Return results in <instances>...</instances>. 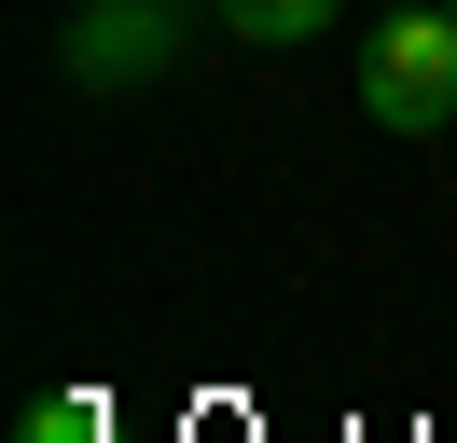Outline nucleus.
<instances>
[{"label": "nucleus", "instance_id": "20e7f679", "mask_svg": "<svg viewBox=\"0 0 457 443\" xmlns=\"http://www.w3.org/2000/svg\"><path fill=\"white\" fill-rule=\"evenodd\" d=\"M14 443H112V402H97V388H56V402L14 415Z\"/></svg>", "mask_w": 457, "mask_h": 443}, {"label": "nucleus", "instance_id": "f03ea898", "mask_svg": "<svg viewBox=\"0 0 457 443\" xmlns=\"http://www.w3.org/2000/svg\"><path fill=\"white\" fill-rule=\"evenodd\" d=\"M180 42H195V0H84V14L56 28V70L112 97V83H153Z\"/></svg>", "mask_w": 457, "mask_h": 443}, {"label": "nucleus", "instance_id": "7ed1b4c3", "mask_svg": "<svg viewBox=\"0 0 457 443\" xmlns=\"http://www.w3.org/2000/svg\"><path fill=\"white\" fill-rule=\"evenodd\" d=\"M208 14H222L250 55H291V42H319V28H333V0H208Z\"/></svg>", "mask_w": 457, "mask_h": 443}, {"label": "nucleus", "instance_id": "f257e3e1", "mask_svg": "<svg viewBox=\"0 0 457 443\" xmlns=\"http://www.w3.org/2000/svg\"><path fill=\"white\" fill-rule=\"evenodd\" d=\"M361 125L388 138H429L457 125V0H388L361 42Z\"/></svg>", "mask_w": 457, "mask_h": 443}]
</instances>
